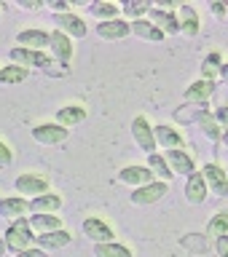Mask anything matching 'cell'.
<instances>
[{
	"label": "cell",
	"mask_w": 228,
	"mask_h": 257,
	"mask_svg": "<svg viewBox=\"0 0 228 257\" xmlns=\"http://www.w3.org/2000/svg\"><path fill=\"white\" fill-rule=\"evenodd\" d=\"M204 180L212 185V190L217 196H228V180H225V172L217 164H207L204 166Z\"/></svg>",
	"instance_id": "4fadbf2b"
},
{
	"label": "cell",
	"mask_w": 228,
	"mask_h": 257,
	"mask_svg": "<svg viewBox=\"0 0 228 257\" xmlns=\"http://www.w3.org/2000/svg\"><path fill=\"white\" fill-rule=\"evenodd\" d=\"M89 11H92V16H97V19H102V22L118 19V8L113 3H92V6H89Z\"/></svg>",
	"instance_id": "83f0119b"
},
{
	"label": "cell",
	"mask_w": 228,
	"mask_h": 257,
	"mask_svg": "<svg viewBox=\"0 0 228 257\" xmlns=\"http://www.w3.org/2000/svg\"><path fill=\"white\" fill-rule=\"evenodd\" d=\"M220 67H223V62H220V54H209L207 59H204V80H212L215 75H220Z\"/></svg>",
	"instance_id": "1f68e13d"
},
{
	"label": "cell",
	"mask_w": 228,
	"mask_h": 257,
	"mask_svg": "<svg viewBox=\"0 0 228 257\" xmlns=\"http://www.w3.org/2000/svg\"><path fill=\"white\" fill-rule=\"evenodd\" d=\"M84 233L92 241H97V244H108V241H113V230L102 220H94V217H89V220L84 222Z\"/></svg>",
	"instance_id": "9c48e42d"
},
{
	"label": "cell",
	"mask_w": 228,
	"mask_h": 257,
	"mask_svg": "<svg viewBox=\"0 0 228 257\" xmlns=\"http://www.w3.org/2000/svg\"><path fill=\"white\" fill-rule=\"evenodd\" d=\"M212 14H215V16H225L228 8H225L223 3H212Z\"/></svg>",
	"instance_id": "74e56055"
},
{
	"label": "cell",
	"mask_w": 228,
	"mask_h": 257,
	"mask_svg": "<svg viewBox=\"0 0 228 257\" xmlns=\"http://www.w3.org/2000/svg\"><path fill=\"white\" fill-rule=\"evenodd\" d=\"M223 140H225V145H228V134H225V137H223Z\"/></svg>",
	"instance_id": "7bdbcfd3"
},
{
	"label": "cell",
	"mask_w": 228,
	"mask_h": 257,
	"mask_svg": "<svg viewBox=\"0 0 228 257\" xmlns=\"http://www.w3.org/2000/svg\"><path fill=\"white\" fill-rule=\"evenodd\" d=\"M207 233L209 236H225L228 233V212L215 214L212 220H209V225H207Z\"/></svg>",
	"instance_id": "f546056e"
},
{
	"label": "cell",
	"mask_w": 228,
	"mask_h": 257,
	"mask_svg": "<svg viewBox=\"0 0 228 257\" xmlns=\"http://www.w3.org/2000/svg\"><path fill=\"white\" fill-rule=\"evenodd\" d=\"M16 257H46V254L40 252V249H24V252H19Z\"/></svg>",
	"instance_id": "8d00e7d4"
},
{
	"label": "cell",
	"mask_w": 228,
	"mask_h": 257,
	"mask_svg": "<svg viewBox=\"0 0 228 257\" xmlns=\"http://www.w3.org/2000/svg\"><path fill=\"white\" fill-rule=\"evenodd\" d=\"M180 30L185 32V35H199V14H196V8H191V6H183L180 8Z\"/></svg>",
	"instance_id": "44dd1931"
},
{
	"label": "cell",
	"mask_w": 228,
	"mask_h": 257,
	"mask_svg": "<svg viewBox=\"0 0 228 257\" xmlns=\"http://www.w3.org/2000/svg\"><path fill=\"white\" fill-rule=\"evenodd\" d=\"M11 161H14V156H11V150H8L6 145L0 142V164H6V166H8V164H11Z\"/></svg>",
	"instance_id": "e575fe53"
},
{
	"label": "cell",
	"mask_w": 228,
	"mask_h": 257,
	"mask_svg": "<svg viewBox=\"0 0 228 257\" xmlns=\"http://www.w3.org/2000/svg\"><path fill=\"white\" fill-rule=\"evenodd\" d=\"M94 254L97 257H132V252H129L126 246L113 244V241H108V244H97L94 246Z\"/></svg>",
	"instance_id": "cb8c5ba5"
},
{
	"label": "cell",
	"mask_w": 228,
	"mask_h": 257,
	"mask_svg": "<svg viewBox=\"0 0 228 257\" xmlns=\"http://www.w3.org/2000/svg\"><path fill=\"white\" fill-rule=\"evenodd\" d=\"M3 252H6V241H0V257H3Z\"/></svg>",
	"instance_id": "b9f144b4"
},
{
	"label": "cell",
	"mask_w": 228,
	"mask_h": 257,
	"mask_svg": "<svg viewBox=\"0 0 228 257\" xmlns=\"http://www.w3.org/2000/svg\"><path fill=\"white\" fill-rule=\"evenodd\" d=\"M215 120H217V123H223V126H228V107H217Z\"/></svg>",
	"instance_id": "d590c367"
},
{
	"label": "cell",
	"mask_w": 228,
	"mask_h": 257,
	"mask_svg": "<svg viewBox=\"0 0 228 257\" xmlns=\"http://www.w3.org/2000/svg\"><path fill=\"white\" fill-rule=\"evenodd\" d=\"M196 120H199V126L204 128V134L209 137V140H220V126H217V120H215L212 115H209L207 110L201 112V115H199Z\"/></svg>",
	"instance_id": "f1b7e54d"
},
{
	"label": "cell",
	"mask_w": 228,
	"mask_h": 257,
	"mask_svg": "<svg viewBox=\"0 0 228 257\" xmlns=\"http://www.w3.org/2000/svg\"><path fill=\"white\" fill-rule=\"evenodd\" d=\"M148 169L153 174H159L161 180H169V177H172V169L167 166V161L161 158V156H156V153H153V156H148Z\"/></svg>",
	"instance_id": "4dcf8cb0"
},
{
	"label": "cell",
	"mask_w": 228,
	"mask_h": 257,
	"mask_svg": "<svg viewBox=\"0 0 228 257\" xmlns=\"http://www.w3.org/2000/svg\"><path fill=\"white\" fill-rule=\"evenodd\" d=\"M118 177H121V182H126V185H148L153 172L148 166H126V169H121Z\"/></svg>",
	"instance_id": "2e32d148"
},
{
	"label": "cell",
	"mask_w": 228,
	"mask_h": 257,
	"mask_svg": "<svg viewBox=\"0 0 228 257\" xmlns=\"http://www.w3.org/2000/svg\"><path fill=\"white\" fill-rule=\"evenodd\" d=\"M167 164H169V169H172V174L177 172V174H185V177H191L196 169H193V161L185 156L183 150H167Z\"/></svg>",
	"instance_id": "8fae6325"
},
{
	"label": "cell",
	"mask_w": 228,
	"mask_h": 257,
	"mask_svg": "<svg viewBox=\"0 0 228 257\" xmlns=\"http://www.w3.org/2000/svg\"><path fill=\"white\" fill-rule=\"evenodd\" d=\"M164 193H167V182H148L132 193V204H137V206L156 204L159 198H164Z\"/></svg>",
	"instance_id": "3957f363"
},
{
	"label": "cell",
	"mask_w": 228,
	"mask_h": 257,
	"mask_svg": "<svg viewBox=\"0 0 228 257\" xmlns=\"http://www.w3.org/2000/svg\"><path fill=\"white\" fill-rule=\"evenodd\" d=\"M11 59L19 64V67H22V64H32V67H48V64H51V59H48L43 51H32V48H24V46L14 48Z\"/></svg>",
	"instance_id": "5b68a950"
},
{
	"label": "cell",
	"mask_w": 228,
	"mask_h": 257,
	"mask_svg": "<svg viewBox=\"0 0 228 257\" xmlns=\"http://www.w3.org/2000/svg\"><path fill=\"white\" fill-rule=\"evenodd\" d=\"M27 209H30V204L24 198H6V201H0V214H8V217L24 214Z\"/></svg>",
	"instance_id": "4316f807"
},
{
	"label": "cell",
	"mask_w": 228,
	"mask_h": 257,
	"mask_svg": "<svg viewBox=\"0 0 228 257\" xmlns=\"http://www.w3.org/2000/svg\"><path fill=\"white\" fill-rule=\"evenodd\" d=\"M24 78H27V67H19V64H11V67L0 70V83H6V86L22 83Z\"/></svg>",
	"instance_id": "d4e9b609"
},
{
	"label": "cell",
	"mask_w": 228,
	"mask_h": 257,
	"mask_svg": "<svg viewBox=\"0 0 228 257\" xmlns=\"http://www.w3.org/2000/svg\"><path fill=\"white\" fill-rule=\"evenodd\" d=\"M185 198H188L191 204H201V201L207 198V180H204V174L193 172L188 177V185H185Z\"/></svg>",
	"instance_id": "ba28073f"
},
{
	"label": "cell",
	"mask_w": 228,
	"mask_h": 257,
	"mask_svg": "<svg viewBox=\"0 0 228 257\" xmlns=\"http://www.w3.org/2000/svg\"><path fill=\"white\" fill-rule=\"evenodd\" d=\"M217 254L228 257V236H217Z\"/></svg>",
	"instance_id": "836d02e7"
},
{
	"label": "cell",
	"mask_w": 228,
	"mask_h": 257,
	"mask_svg": "<svg viewBox=\"0 0 228 257\" xmlns=\"http://www.w3.org/2000/svg\"><path fill=\"white\" fill-rule=\"evenodd\" d=\"M132 134H134L137 145H140V148L148 153V156H153V150H156V137H153V128L148 126V120H145L142 115H140V118H134Z\"/></svg>",
	"instance_id": "277c9868"
},
{
	"label": "cell",
	"mask_w": 228,
	"mask_h": 257,
	"mask_svg": "<svg viewBox=\"0 0 228 257\" xmlns=\"http://www.w3.org/2000/svg\"><path fill=\"white\" fill-rule=\"evenodd\" d=\"M30 225L38 230H43V233H51V230H59V217L56 214H35L30 220Z\"/></svg>",
	"instance_id": "484cf974"
},
{
	"label": "cell",
	"mask_w": 228,
	"mask_h": 257,
	"mask_svg": "<svg viewBox=\"0 0 228 257\" xmlns=\"http://www.w3.org/2000/svg\"><path fill=\"white\" fill-rule=\"evenodd\" d=\"M54 8V11H59V14H67V3H59V0H56V3H48Z\"/></svg>",
	"instance_id": "f35d334b"
},
{
	"label": "cell",
	"mask_w": 228,
	"mask_h": 257,
	"mask_svg": "<svg viewBox=\"0 0 228 257\" xmlns=\"http://www.w3.org/2000/svg\"><path fill=\"white\" fill-rule=\"evenodd\" d=\"M124 11H126L129 16H137V19H140V16H142L145 11H150V3H148V0H137V3H126V6H124Z\"/></svg>",
	"instance_id": "d6a6232c"
},
{
	"label": "cell",
	"mask_w": 228,
	"mask_h": 257,
	"mask_svg": "<svg viewBox=\"0 0 228 257\" xmlns=\"http://www.w3.org/2000/svg\"><path fill=\"white\" fill-rule=\"evenodd\" d=\"M32 238H35V236H32V225L24 220V217H19V220L6 230V246L16 249V252H24V249L30 246Z\"/></svg>",
	"instance_id": "6da1fadb"
},
{
	"label": "cell",
	"mask_w": 228,
	"mask_h": 257,
	"mask_svg": "<svg viewBox=\"0 0 228 257\" xmlns=\"http://www.w3.org/2000/svg\"><path fill=\"white\" fill-rule=\"evenodd\" d=\"M22 6H24V8H38L40 3H30V0H22Z\"/></svg>",
	"instance_id": "ab89813d"
},
{
	"label": "cell",
	"mask_w": 228,
	"mask_h": 257,
	"mask_svg": "<svg viewBox=\"0 0 228 257\" xmlns=\"http://www.w3.org/2000/svg\"><path fill=\"white\" fill-rule=\"evenodd\" d=\"M56 27H59V32H64V35H72V38H84L86 35V24L78 19L75 14H56Z\"/></svg>",
	"instance_id": "52a82bcc"
},
{
	"label": "cell",
	"mask_w": 228,
	"mask_h": 257,
	"mask_svg": "<svg viewBox=\"0 0 228 257\" xmlns=\"http://www.w3.org/2000/svg\"><path fill=\"white\" fill-rule=\"evenodd\" d=\"M86 118V110L78 107V104H67V107H62L56 112V120H59V126H75L81 120Z\"/></svg>",
	"instance_id": "7402d4cb"
},
{
	"label": "cell",
	"mask_w": 228,
	"mask_h": 257,
	"mask_svg": "<svg viewBox=\"0 0 228 257\" xmlns=\"http://www.w3.org/2000/svg\"><path fill=\"white\" fill-rule=\"evenodd\" d=\"M132 30H134V35H140V38H145V40H156V43H161V38H164V32H161L159 27H153V22L134 19Z\"/></svg>",
	"instance_id": "603a6c76"
},
{
	"label": "cell",
	"mask_w": 228,
	"mask_h": 257,
	"mask_svg": "<svg viewBox=\"0 0 228 257\" xmlns=\"http://www.w3.org/2000/svg\"><path fill=\"white\" fill-rule=\"evenodd\" d=\"M220 75H223V78L228 80V62H225V64H223V67H220Z\"/></svg>",
	"instance_id": "60d3db41"
},
{
	"label": "cell",
	"mask_w": 228,
	"mask_h": 257,
	"mask_svg": "<svg viewBox=\"0 0 228 257\" xmlns=\"http://www.w3.org/2000/svg\"><path fill=\"white\" fill-rule=\"evenodd\" d=\"M129 32H132V27H129L126 22H121V19L102 22L100 27H97V35H100V38H108V40H121V38H126Z\"/></svg>",
	"instance_id": "30bf717a"
},
{
	"label": "cell",
	"mask_w": 228,
	"mask_h": 257,
	"mask_svg": "<svg viewBox=\"0 0 228 257\" xmlns=\"http://www.w3.org/2000/svg\"><path fill=\"white\" fill-rule=\"evenodd\" d=\"M51 48H54V54L59 56V62L62 64H67L72 59V43H70V38L64 35V32H51Z\"/></svg>",
	"instance_id": "d6986e66"
},
{
	"label": "cell",
	"mask_w": 228,
	"mask_h": 257,
	"mask_svg": "<svg viewBox=\"0 0 228 257\" xmlns=\"http://www.w3.org/2000/svg\"><path fill=\"white\" fill-rule=\"evenodd\" d=\"M153 137H156V142H161L167 150H180L183 148V137L177 134L172 126H156L153 128Z\"/></svg>",
	"instance_id": "e0dca14e"
},
{
	"label": "cell",
	"mask_w": 228,
	"mask_h": 257,
	"mask_svg": "<svg viewBox=\"0 0 228 257\" xmlns=\"http://www.w3.org/2000/svg\"><path fill=\"white\" fill-rule=\"evenodd\" d=\"M59 206H62V198L54 196V193H43V196H35L30 201V212H35V214H51Z\"/></svg>",
	"instance_id": "5bb4252c"
},
{
	"label": "cell",
	"mask_w": 228,
	"mask_h": 257,
	"mask_svg": "<svg viewBox=\"0 0 228 257\" xmlns=\"http://www.w3.org/2000/svg\"><path fill=\"white\" fill-rule=\"evenodd\" d=\"M16 43H24V48H43V46H51V35L43 30H24L16 35Z\"/></svg>",
	"instance_id": "7c38bea8"
},
{
	"label": "cell",
	"mask_w": 228,
	"mask_h": 257,
	"mask_svg": "<svg viewBox=\"0 0 228 257\" xmlns=\"http://www.w3.org/2000/svg\"><path fill=\"white\" fill-rule=\"evenodd\" d=\"M212 91H215V83L201 78V80H196V83H191L188 88H185V102H199L201 104Z\"/></svg>",
	"instance_id": "ac0fdd59"
},
{
	"label": "cell",
	"mask_w": 228,
	"mask_h": 257,
	"mask_svg": "<svg viewBox=\"0 0 228 257\" xmlns=\"http://www.w3.org/2000/svg\"><path fill=\"white\" fill-rule=\"evenodd\" d=\"M35 241L43 249H59V246L70 244V233L59 228V230H51V233H40V236H35Z\"/></svg>",
	"instance_id": "ffe728a7"
},
{
	"label": "cell",
	"mask_w": 228,
	"mask_h": 257,
	"mask_svg": "<svg viewBox=\"0 0 228 257\" xmlns=\"http://www.w3.org/2000/svg\"><path fill=\"white\" fill-rule=\"evenodd\" d=\"M67 134L70 132L59 123H40V126L32 128V137H35L40 145H59V142L67 140Z\"/></svg>",
	"instance_id": "7a4b0ae2"
},
{
	"label": "cell",
	"mask_w": 228,
	"mask_h": 257,
	"mask_svg": "<svg viewBox=\"0 0 228 257\" xmlns=\"http://www.w3.org/2000/svg\"><path fill=\"white\" fill-rule=\"evenodd\" d=\"M16 190L19 193H35V196H43L48 193V182L43 177H35V174H22L16 180Z\"/></svg>",
	"instance_id": "9a60e30c"
},
{
	"label": "cell",
	"mask_w": 228,
	"mask_h": 257,
	"mask_svg": "<svg viewBox=\"0 0 228 257\" xmlns=\"http://www.w3.org/2000/svg\"><path fill=\"white\" fill-rule=\"evenodd\" d=\"M150 19H153V27H159L164 35H177L180 32V19L169 11H159V8H150Z\"/></svg>",
	"instance_id": "8992f818"
}]
</instances>
